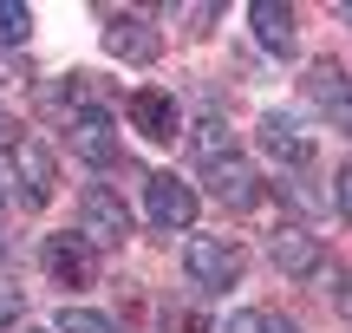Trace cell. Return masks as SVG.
<instances>
[{
  "mask_svg": "<svg viewBox=\"0 0 352 333\" xmlns=\"http://www.w3.org/2000/svg\"><path fill=\"white\" fill-rule=\"evenodd\" d=\"M261 333H300V327H294L287 314H261Z\"/></svg>",
  "mask_w": 352,
  "mask_h": 333,
  "instance_id": "ffe728a7",
  "label": "cell"
},
{
  "mask_svg": "<svg viewBox=\"0 0 352 333\" xmlns=\"http://www.w3.org/2000/svg\"><path fill=\"white\" fill-rule=\"evenodd\" d=\"M13 157H20L13 170H20L26 196H33V203H52V183H59V177H52V151L39 138H20V144H13Z\"/></svg>",
  "mask_w": 352,
  "mask_h": 333,
  "instance_id": "7c38bea8",
  "label": "cell"
},
{
  "mask_svg": "<svg viewBox=\"0 0 352 333\" xmlns=\"http://www.w3.org/2000/svg\"><path fill=\"white\" fill-rule=\"evenodd\" d=\"M267 255H274V268H280V275L307 281V275L327 261V248H320V235H314V229H294V222H287V229L267 235Z\"/></svg>",
  "mask_w": 352,
  "mask_h": 333,
  "instance_id": "52a82bcc",
  "label": "cell"
},
{
  "mask_svg": "<svg viewBox=\"0 0 352 333\" xmlns=\"http://www.w3.org/2000/svg\"><path fill=\"white\" fill-rule=\"evenodd\" d=\"M131 125H138L151 144H176V131H183V111H176L170 92L144 85V92H131Z\"/></svg>",
  "mask_w": 352,
  "mask_h": 333,
  "instance_id": "ba28073f",
  "label": "cell"
},
{
  "mask_svg": "<svg viewBox=\"0 0 352 333\" xmlns=\"http://www.w3.org/2000/svg\"><path fill=\"white\" fill-rule=\"evenodd\" d=\"M183 268H189V281H196V288H209V294H228V288L241 281V248H235V242H222V235H189Z\"/></svg>",
  "mask_w": 352,
  "mask_h": 333,
  "instance_id": "6da1fadb",
  "label": "cell"
},
{
  "mask_svg": "<svg viewBox=\"0 0 352 333\" xmlns=\"http://www.w3.org/2000/svg\"><path fill=\"white\" fill-rule=\"evenodd\" d=\"M144 209H151V222L157 229H189L196 222V190H189L183 177H170V170H157L151 183H144Z\"/></svg>",
  "mask_w": 352,
  "mask_h": 333,
  "instance_id": "277c9868",
  "label": "cell"
},
{
  "mask_svg": "<svg viewBox=\"0 0 352 333\" xmlns=\"http://www.w3.org/2000/svg\"><path fill=\"white\" fill-rule=\"evenodd\" d=\"M228 333H261V314H235V321H228Z\"/></svg>",
  "mask_w": 352,
  "mask_h": 333,
  "instance_id": "44dd1931",
  "label": "cell"
},
{
  "mask_svg": "<svg viewBox=\"0 0 352 333\" xmlns=\"http://www.w3.org/2000/svg\"><path fill=\"white\" fill-rule=\"evenodd\" d=\"M202 177H209V190L222 196L228 209H254L261 203V177H254V164H241L235 151H228L222 164H202Z\"/></svg>",
  "mask_w": 352,
  "mask_h": 333,
  "instance_id": "30bf717a",
  "label": "cell"
},
{
  "mask_svg": "<svg viewBox=\"0 0 352 333\" xmlns=\"http://www.w3.org/2000/svg\"><path fill=\"white\" fill-rule=\"evenodd\" d=\"M340 216H346V222H352V164H346V170H340Z\"/></svg>",
  "mask_w": 352,
  "mask_h": 333,
  "instance_id": "d6986e66",
  "label": "cell"
},
{
  "mask_svg": "<svg viewBox=\"0 0 352 333\" xmlns=\"http://www.w3.org/2000/svg\"><path fill=\"white\" fill-rule=\"evenodd\" d=\"M59 333H124L111 314H91V308H65L59 314Z\"/></svg>",
  "mask_w": 352,
  "mask_h": 333,
  "instance_id": "9a60e30c",
  "label": "cell"
},
{
  "mask_svg": "<svg viewBox=\"0 0 352 333\" xmlns=\"http://www.w3.org/2000/svg\"><path fill=\"white\" fill-rule=\"evenodd\" d=\"M340 20H346V26H352V0H346V7H340Z\"/></svg>",
  "mask_w": 352,
  "mask_h": 333,
  "instance_id": "7402d4cb",
  "label": "cell"
},
{
  "mask_svg": "<svg viewBox=\"0 0 352 333\" xmlns=\"http://www.w3.org/2000/svg\"><path fill=\"white\" fill-rule=\"evenodd\" d=\"M65 151H78L85 164H124V157H118L111 111H78V118H72V131H65Z\"/></svg>",
  "mask_w": 352,
  "mask_h": 333,
  "instance_id": "9c48e42d",
  "label": "cell"
},
{
  "mask_svg": "<svg viewBox=\"0 0 352 333\" xmlns=\"http://www.w3.org/2000/svg\"><path fill=\"white\" fill-rule=\"evenodd\" d=\"M39 261H46V275L59 288H85L91 275H98V268H91V242H85V235H46V242H39Z\"/></svg>",
  "mask_w": 352,
  "mask_h": 333,
  "instance_id": "8992f818",
  "label": "cell"
},
{
  "mask_svg": "<svg viewBox=\"0 0 352 333\" xmlns=\"http://www.w3.org/2000/svg\"><path fill=\"white\" fill-rule=\"evenodd\" d=\"M261 151L274 157L280 170H300V164H314V131L294 111H267L261 118Z\"/></svg>",
  "mask_w": 352,
  "mask_h": 333,
  "instance_id": "5b68a950",
  "label": "cell"
},
{
  "mask_svg": "<svg viewBox=\"0 0 352 333\" xmlns=\"http://www.w3.org/2000/svg\"><path fill=\"white\" fill-rule=\"evenodd\" d=\"M26 33H33V13L0 0V46H26Z\"/></svg>",
  "mask_w": 352,
  "mask_h": 333,
  "instance_id": "2e32d148",
  "label": "cell"
},
{
  "mask_svg": "<svg viewBox=\"0 0 352 333\" xmlns=\"http://www.w3.org/2000/svg\"><path fill=\"white\" fill-rule=\"evenodd\" d=\"M0 209H7V177H0Z\"/></svg>",
  "mask_w": 352,
  "mask_h": 333,
  "instance_id": "603a6c76",
  "label": "cell"
},
{
  "mask_svg": "<svg viewBox=\"0 0 352 333\" xmlns=\"http://www.w3.org/2000/svg\"><path fill=\"white\" fill-rule=\"evenodd\" d=\"M228 157V125L222 118H202L196 125V164H222Z\"/></svg>",
  "mask_w": 352,
  "mask_h": 333,
  "instance_id": "5bb4252c",
  "label": "cell"
},
{
  "mask_svg": "<svg viewBox=\"0 0 352 333\" xmlns=\"http://www.w3.org/2000/svg\"><path fill=\"white\" fill-rule=\"evenodd\" d=\"M13 321H20V288L0 281V327H13Z\"/></svg>",
  "mask_w": 352,
  "mask_h": 333,
  "instance_id": "ac0fdd59",
  "label": "cell"
},
{
  "mask_svg": "<svg viewBox=\"0 0 352 333\" xmlns=\"http://www.w3.org/2000/svg\"><path fill=\"white\" fill-rule=\"evenodd\" d=\"M300 98L314 105L320 118H327L333 131H352V78L340 72V65H307V78H300Z\"/></svg>",
  "mask_w": 352,
  "mask_h": 333,
  "instance_id": "7a4b0ae2",
  "label": "cell"
},
{
  "mask_svg": "<svg viewBox=\"0 0 352 333\" xmlns=\"http://www.w3.org/2000/svg\"><path fill=\"white\" fill-rule=\"evenodd\" d=\"M78 216H85V242H98V248H124V235H131V209H124V196H118V190L91 183V190L78 196Z\"/></svg>",
  "mask_w": 352,
  "mask_h": 333,
  "instance_id": "3957f363",
  "label": "cell"
},
{
  "mask_svg": "<svg viewBox=\"0 0 352 333\" xmlns=\"http://www.w3.org/2000/svg\"><path fill=\"white\" fill-rule=\"evenodd\" d=\"M104 46H111V59H124V65H151L157 59V26L111 20V26H104Z\"/></svg>",
  "mask_w": 352,
  "mask_h": 333,
  "instance_id": "8fae6325",
  "label": "cell"
},
{
  "mask_svg": "<svg viewBox=\"0 0 352 333\" xmlns=\"http://www.w3.org/2000/svg\"><path fill=\"white\" fill-rule=\"evenodd\" d=\"M248 26H254V39H261L267 52H280V59L294 52V13H287V7H274V0H254V7H248Z\"/></svg>",
  "mask_w": 352,
  "mask_h": 333,
  "instance_id": "4fadbf2b",
  "label": "cell"
},
{
  "mask_svg": "<svg viewBox=\"0 0 352 333\" xmlns=\"http://www.w3.org/2000/svg\"><path fill=\"white\" fill-rule=\"evenodd\" d=\"M164 327H170V333H209V314H196V308H176V314H164Z\"/></svg>",
  "mask_w": 352,
  "mask_h": 333,
  "instance_id": "e0dca14e",
  "label": "cell"
}]
</instances>
